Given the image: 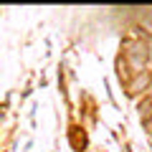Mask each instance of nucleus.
<instances>
[{"instance_id": "1", "label": "nucleus", "mask_w": 152, "mask_h": 152, "mask_svg": "<svg viewBox=\"0 0 152 152\" xmlns=\"http://www.w3.org/2000/svg\"><path fill=\"white\" fill-rule=\"evenodd\" d=\"M124 61L129 74H140V71H147L150 66V53H147V38H127L124 41Z\"/></svg>"}, {"instance_id": "2", "label": "nucleus", "mask_w": 152, "mask_h": 152, "mask_svg": "<svg viewBox=\"0 0 152 152\" xmlns=\"http://www.w3.org/2000/svg\"><path fill=\"white\" fill-rule=\"evenodd\" d=\"M127 86V96L132 99H140V96H147V94L152 91V71H140V74H134L129 79V81L124 84Z\"/></svg>"}, {"instance_id": "3", "label": "nucleus", "mask_w": 152, "mask_h": 152, "mask_svg": "<svg viewBox=\"0 0 152 152\" xmlns=\"http://www.w3.org/2000/svg\"><path fill=\"white\" fill-rule=\"evenodd\" d=\"M140 28H142V38L147 36V41H152V8H145V13L140 15Z\"/></svg>"}, {"instance_id": "4", "label": "nucleus", "mask_w": 152, "mask_h": 152, "mask_svg": "<svg viewBox=\"0 0 152 152\" xmlns=\"http://www.w3.org/2000/svg\"><path fill=\"white\" fill-rule=\"evenodd\" d=\"M137 109H140V117H142V122L147 124V122L152 119V96H150V94L140 99V104H137Z\"/></svg>"}, {"instance_id": "5", "label": "nucleus", "mask_w": 152, "mask_h": 152, "mask_svg": "<svg viewBox=\"0 0 152 152\" xmlns=\"http://www.w3.org/2000/svg\"><path fill=\"white\" fill-rule=\"evenodd\" d=\"M117 74H119V79L122 81H129L132 79V74H129V69H127V61H124V56H119V58H117Z\"/></svg>"}, {"instance_id": "6", "label": "nucleus", "mask_w": 152, "mask_h": 152, "mask_svg": "<svg viewBox=\"0 0 152 152\" xmlns=\"http://www.w3.org/2000/svg\"><path fill=\"white\" fill-rule=\"evenodd\" d=\"M150 96H152V94H150Z\"/></svg>"}]
</instances>
